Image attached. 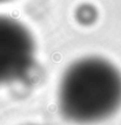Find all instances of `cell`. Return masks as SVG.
I'll list each match as a JSON object with an SVG mask.
<instances>
[{
  "label": "cell",
  "mask_w": 121,
  "mask_h": 125,
  "mask_svg": "<svg viewBox=\"0 0 121 125\" xmlns=\"http://www.w3.org/2000/svg\"><path fill=\"white\" fill-rule=\"evenodd\" d=\"M58 108L74 124H95L109 118L121 108V71L99 56L77 60L62 74Z\"/></svg>",
  "instance_id": "obj_1"
},
{
  "label": "cell",
  "mask_w": 121,
  "mask_h": 125,
  "mask_svg": "<svg viewBox=\"0 0 121 125\" xmlns=\"http://www.w3.org/2000/svg\"><path fill=\"white\" fill-rule=\"evenodd\" d=\"M35 64V40L21 21L0 14V87L22 81Z\"/></svg>",
  "instance_id": "obj_2"
},
{
  "label": "cell",
  "mask_w": 121,
  "mask_h": 125,
  "mask_svg": "<svg viewBox=\"0 0 121 125\" xmlns=\"http://www.w3.org/2000/svg\"><path fill=\"white\" fill-rule=\"evenodd\" d=\"M5 1H10V0H0V2H5Z\"/></svg>",
  "instance_id": "obj_3"
}]
</instances>
